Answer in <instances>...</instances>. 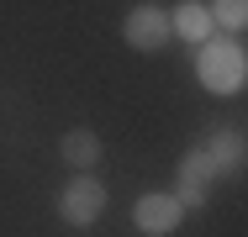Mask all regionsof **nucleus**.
I'll return each instance as SVG.
<instances>
[{
	"mask_svg": "<svg viewBox=\"0 0 248 237\" xmlns=\"http://www.w3.org/2000/svg\"><path fill=\"white\" fill-rule=\"evenodd\" d=\"M169 21H174V37H185V43H206L211 37V11L201 5V0H185L180 11H169Z\"/></svg>",
	"mask_w": 248,
	"mask_h": 237,
	"instance_id": "nucleus-5",
	"label": "nucleus"
},
{
	"mask_svg": "<svg viewBox=\"0 0 248 237\" xmlns=\"http://www.w3.org/2000/svg\"><path fill=\"white\" fill-rule=\"evenodd\" d=\"M100 211H106V190H100L95 179H90V174H79L74 185L58 195V216H63L69 227H90Z\"/></svg>",
	"mask_w": 248,
	"mask_h": 237,
	"instance_id": "nucleus-3",
	"label": "nucleus"
},
{
	"mask_svg": "<svg viewBox=\"0 0 248 237\" xmlns=\"http://www.w3.org/2000/svg\"><path fill=\"white\" fill-rule=\"evenodd\" d=\"M58 153H63L74 169H85V174H90V169H95V158H100V137H95V132H85V127H74L69 137L58 142Z\"/></svg>",
	"mask_w": 248,
	"mask_h": 237,
	"instance_id": "nucleus-6",
	"label": "nucleus"
},
{
	"mask_svg": "<svg viewBox=\"0 0 248 237\" xmlns=\"http://www.w3.org/2000/svg\"><path fill=\"white\" fill-rule=\"evenodd\" d=\"M201 153L211 158L217 174H222V169H238V158H243V137H238V132H217V137L201 142Z\"/></svg>",
	"mask_w": 248,
	"mask_h": 237,
	"instance_id": "nucleus-7",
	"label": "nucleus"
},
{
	"mask_svg": "<svg viewBox=\"0 0 248 237\" xmlns=\"http://www.w3.org/2000/svg\"><path fill=\"white\" fill-rule=\"evenodd\" d=\"M196 79L206 85L211 95H238L248 79V58L238 43H217V37H206L196 53Z\"/></svg>",
	"mask_w": 248,
	"mask_h": 237,
	"instance_id": "nucleus-1",
	"label": "nucleus"
},
{
	"mask_svg": "<svg viewBox=\"0 0 248 237\" xmlns=\"http://www.w3.org/2000/svg\"><path fill=\"white\" fill-rule=\"evenodd\" d=\"M132 222H138V232H148V237H164V232H174V227L185 222V211H180V200H174V195L153 190V195H143V200H138Z\"/></svg>",
	"mask_w": 248,
	"mask_h": 237,
	"instance_id": "nucleus-4",
	"label": "nucleus"
},
{
	"mask_svg": "<svg viewBox=\"0 0 248 237\" xmlns=\"http://www.w3.org/2000/svg\"><path fill=\"white\" fill-rule=\"evenodd\" d=\"M206 11H211V21H217V27H232V32L248 27V0H211Z\"/></svg>",
	"mask_w": 248,
	"mask_h": 237,
	"instance_id": "nucleus-8",
	"label": "nucleus"
},
{
	"mask_svg": "<svg viewBox=\"0 0 248 237\" xmlns=\"http://www.w3.org/2000/svg\"><path fill=\"white\" fill-rule=\"evenodd\" d=\"M122 37L138 47V53H158V47H169V37H174V21H169V11L164 5H132L127 11V27H122Z\"/></svg>",
	"mask_w": 248,
	"mask_h": 237,
	"instance_id": "nucleus-2",
	"label": "nucleus"
}]
</instances>
